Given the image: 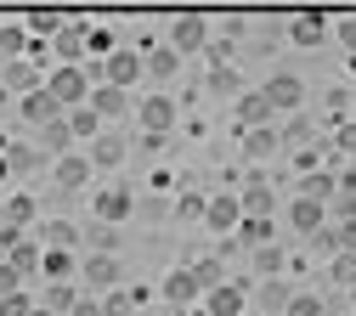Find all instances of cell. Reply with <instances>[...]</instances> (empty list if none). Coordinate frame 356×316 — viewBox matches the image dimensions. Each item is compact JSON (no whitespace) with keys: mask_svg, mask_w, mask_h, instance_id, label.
<instances>
[{"mask_svg":"<svg viewBox=\"0 0 356 316\" xmlns=\"http://www.w3.org/2000/svg\"><path fill=\"white\" fill-rule=\"evenodd\" d=\"M46 90H51L63 108H79L85 97H91V68H85V63H57L46 74Z\"/></svg>","mask_w":356,"mask_h":316,"instance_id":"1","label":"cell"},{"mask_svg":"<svg viewBox=\"0 0 356 316\" xmlns=\"http://www.w3.org/2000/svg\"><path fill=\"white\" fill-rule=\"evenodd\" d=\"M85 68H91V63H85ZM91 74H102L108 85H124V90H130V85L142 79V51H124V45H113V51H108Z\"/></svg>","mask_w":356,"mask_h":316,"instance_id":"2","label":"cell"},{"mask_svg":"<svg viewBox=\"0 0 356 316\" xmlns=\"http://www.w3.org/2000/svg\"><path fill=\"white\" fill-rule=\"evenodd\" d=\"M91 209H97L102 226H124L130 215H136V192H130V187H102V192L91 198Z\"/></svg>","mask_w":356,"mask_h":316,"instance_id":"3","label":"cell"},{"mask_svg":"<svg viewBox=\"0 0 356 316\" xmlns=\"http://www.w3.org/2000/svg\"><path fill=\"white\" fill-rule=\"evenodd\" d=\"M170 45H175L181 57L204 51V45H209V17H198V12H181V17L170 23Z\"/></svg>","mask_w":356,"mask_h":316,"instance_id":"4","label":"cell"},{"mask_svg":"<svg viewBox=\"0 0 356 316\" xmlns=\"http://www.w3.org/2000/svg\"><path fill=\"white\" fill-rule=\"evenodd\" d=\"M249 310V288L243 283H215L204 288V316H243Z\"/></svg>","mask_w":356,"mask_h":316,"instance_id":"5","label":"cell"},{"mask_svg":"<svg viewBox=\"0 0 356 316\" xmlns=\"http://www.w3.org/2000/svg\"><path fill=\"white\" fill-rule=\"evenodd\" d=\"M159 299H164V305H181V310H187V305H198V299H204V288H198V277H193V265H175L170 277L159 283Z\"/></svg>","mask_w":356,"mask_h":316,"instance_id":"6","label":"cell"},{"mask_svg":"<svg viewBox=\"0 0 356 316\" xmlns=\"http://www.w3.org/2000/svg\"><path fill=\"white\" fill-rule=\"evenodd\" d=\"M136 119H142L147 135H170L175 119H181V108H175V97H164V90H159V97H147V102L136 108Z\"/></svg>","mask_w":356,"mask_h":316,"instance_id":"7","label":"cell"},{"mask_svg":"<svg viewBox=\"0 0 356 316\" xmlns=\"http://www.w3.org/2000/svg\"><path fill=\"white\" fill-rule=\"evenodd\" d=\"M238 220H243L238 192H215V198H204V226H209V232H238Z\"/></svg>","mask_w":356,"mask_h":316,"instance_id":"8","label":"cell"},{"mask_svg":"<svg viewBox=\"0 0 356 316\" xmlns=\"http://www.w3.org/2000/svg\"><path fill=\"white\" fill-rule=\"evenodd\" d=\"M85 108H97V113H102V124H113V119H124V113H130V90H124V85H108V79H102V85H91V97H85Z\"/></svg>","mask_w":356,"mask_h":316,"instance_id":"9","label":"cell"},{"mask_svg":"<svg viewBox=\"0 0 356 316\" xmlns=\"http://www.w3.org/2000/svg\"><path fill=\"white\" fill-rule=\"evenodd\" d=\"M17 113H23L29 124H51V119L63 113V102H57L51 90H46V79H40L34 90H23V97H17Z\"/></svg>","mask_w":356,"mask_h":316,"instance_id":"10","label":"cell"},{"mask_svg":"<svg viewBox=\"0 0 356 316\" xmlns=\"http://www.w3.org/2000/svg\"><path fill=\"white\" fill-rule=\"evenodd\" d=\"M91 169H97V164H91V153H74V147H68V153L57 158V169H51V181H57L63 192H79L85 181H91Z\"/></svg>","mask_w":356,"mask_h":316,"instance_id":"11","label":"cell"},{"mask_svg":"<svg viewBox=\"0 0 356 316\" xmlns=\"http://www.w3.org/2000/svg\"><path fill=\"white\" fill-rule=\"evenodd\" d=\"M175 74H181V51H175V45H147V51H142V79L170 85Z\"/></svg>","mask_w":356,"mask_h":316,"instance_id":"12","label":"cell"},{"mask_svg":"<svg viewBox=\"0 0 356 316\" xmlns=\"http://www.w3.org/2000/svg\"><path fill=\"white\" fill-rule=\"evenodd\" d=\"M266 102H272L277 113H294V108L305 102V85H300L294 74H272V79H266Z\"/></svg>","mask_w":356,"mask_h":316,"instance_id":"13","label":"cell"},{"mask_svg":"<svg viewBox=\"0 0 356 316\" xmlns=\"http://www.w3.org/2000/svg\"><path fill=\"white\" fill-rule=\"evenodd\" d=\"M289 226H294L300 238L323 232V226H328V203H317V198H294V203H289Z\"/></svg>","mask_w":356,"mask_h":316,"instance_id":"14","label":"cell"},{"mask_svg":"<svg viewBox=\"0 0 356 316\" xmlns=\"http://www.w3.org/2000/svg\"><path fill=\"white\" fill-rule=\"evenodd\" d=\"M232 113H238V130H254V124H272L277 119V108L266 102V90H243Z\"/></svg>","mask_w":356,"mask_h":316,"instance_id":"15","label":"cell"},{"mask_svg":"<svg viewBox=\"0 0 356 316\" xmlns=\"http://www.w3.org/2000/svg\"><path fill=\"white\" fill-rule=\"evenodd\" d=\"M51 51H57V63H85V23H79V17H68V23L51 34Z\"/></svg>","mask_w":356,"mask_h":316,"instance_id":"16","label":"cell"},{"mask_svg":"<svg viewBox=\"0 0 356 316\" xmlns=\"http://www.w3.org/2000/svg\"><path fill=\"white\" fill-rule=\"evenodd\" d=\"M79 277L91 283V288H102V294H108V288H119V260H113V249H102V254H91V260L79 265Z\"/></svg>","mask_w":356,"mask_h":316,"instance_id":"17","label":"cell"},{"mask_svg":"<svg viewBox=\"0 0 356 316\" xmlns=\"http://www.w3.org/2000/svg\"><path fill=\"white\" fill-rule=\"evenodd\" d=\"M34 226V198L17 192V198H0V232H29Z\"/></svg>","mask_w":356,"mask_h":316,"instance_id":"18","label":"cell"},{"mask_svg":"<svg viewBox=\"0 0 356 316\" xmlns=\"http://www.w3.org/2000/svg\"><path fill=\"white\" fill-rule=\"evenodd\" d=\"M289 40L305 45V51H311V45H323V40H328V17H323V12H300V17L289 23Z\"/></svg>","mask_w":356,"mask_h":316,"instance_id":"19","label":"cell"},{"mask_svg":"<svg viewBox=\"0 0 356 316\" xmlns=\"http://www.w3.org/2000/svg\"><path fill=\"white\" fill-rule=\"evenodd\" d=\"M85 147H91V164H97V169H119V164H124V142H119L108 124H102V135H91Z\"/></svg>","mask_w":356,"mask_h":316,"instance_id":"20","label":"cell"},{"mask_svg":"<svg viewBox=\"0 0 356 316\" xmlns=\"http://www.w3.org/2000/svg\"><path fill=\"white\" fill-rule=\"evenodd\" d=\"M238 135H243V158H272L283 147V135L272 124H254V130H238Z\"/></svg>","mask_w":356,"mask_h":316,"instance_id":"21","label":"cell"},{"mask_svg":"<svg viewBox=\"0 0 356 316\" xmlns=\"http://www.w3.org/2000/svg\"><path fill=\"white\" fill-rule=\"evenodd\" d=\"M238 203H243V215H277V192H272V187H266V181H260V175H254V181H249V187L238 192Z\"/></svg>","mask_w":356,"mask_h":316,"instance_id":"22","label":"cell"},{"mask_svg":"<svg viewBox=\"0 0 356 316\" xmlns=\"http://www.w3.org/2000/svg\"><path fill=\"white\" fill-rule=\"evenodd\" d=\"M272 238H277L272 215H243V220H238V243H243V249H260V243H272Z\"/></svg>","mask_w":356,"mask_h":316,"instance_id":"23","label":"cell"},{"mask_svg":"<svg viewBox=\"0 0 356 316\" xmlns=\"http://www.w3.org/2000/svg\"><path fill=\"white\" fill-rule=\"evenodd\" d=\"M153 299V288H108V299H102V316H130L136 305H147Z\"/></svg>","mask_w":356,"mask_h":316,"instance_id":"24","label":"cell"},{"mask_svg":"<svg viewBox=\"0 0 356 316\" xmlns=\"http://www.w3.org/2000/svg\"><path fill=\"white\" fill-rule=\"evenodd\" d=\"M63 119H68V130H74V142H91V135H102V113L97 108H63Z\"/></svg>","mask_w":356,"mask_h":316,"instance_id":"25","label":"cell"},{"mask_svg":"<svg viewBox=\"0 0 356 316\" xmlns=\"http://www.w3.org/2000/svg\"><path fill=\"white\" fill-rule=\"evenodd\" d=\"M40 271H46L51 283H68L79 271V260H74V249H40Z\"/></svg>","mask_w":356,"mask_h":316,"instance_id":"26","label":"cell"},{"mask_svg":"<svg viewBox=\"0 0 356 316\" xmlns=\"http://www.w3.org/2000/svg\"><path fill=\"white\" fill-rule=\"evenodd\" d=\"M339 192V175L334 169H305V181H300V198H317V203H328Z\"/></svg>","mask_w":356,"mask_h":316,"instance_id":"27","label":"cell"},{"mask_svg":"<svg viewBox=\"0 0 356 316\" xmlns=\"http://www.w3.org/2000/svg\"><path fill=\"white\" fill-rule=\"evenodd\" d=\"M63 23H68V17H63V12H51V6H34V12H23V28H29L34 40H46V34H57Z\"/></svg>","mask_w":356,"mask_h":316,"instance_id":"28","label":"cell"},{"mask_svg":"<svg viewBox=\"0 0 356 316\" xmlns=\"http://www.w3.org/2000/svg\"><path fill=\"white\" fill-rule=\"evenodd\" d=\"M29 40H34V34H29L23 23H0V57H6V63H12V57H29Z\"/></svg>","mask_w":356,"mask_h":316,"instance_id":"29","label":"cell"},{"mask_svg":"<svg viewBox=\"0 0 356 316\" xmlns=\"http://www.w3.org/2000/svg\"><path fill=\"white\" fill-rule=\"evenodd\" d=\"M6 85L23 97V90H34V85H40V68H34L29 57H12V63H6Z\"/></svg>","mask_w":356,"mask_h":316,"instance_id":"30","label":"cell"},{"mask_svg":"<svg viewBox=\"0 0 356 316\" xmlns=\"http://www.w3.org/2000/svg\"><path fill=\"white\" fill-rule=\"evenodd\" d=\"M40 142H46L51 153H68V147H74V130H68V119L57 113L51 124H40Z\"/></svg>","mask_w":356,"mask_h":316,"instance_id":"31","label":"cell"},{"mask_svg":"<svg viewBox=\"0 0 356 316\" xmlns=\"http://www.w3.org/2000/svg\"><path fill=\"white\" fill-rule=\"evenodd\" d=\"M40 243H46V249H74L79 243V226L74 220H51L46 232H40Z\"/></svg>","mask_w":356,"mask_h":316,"instance_id":"32","label":"cell"},{"mask_svg":"<svg viewBox=\"0 0 356 316\" xmlns=\"http://www.w3.org/2000/svg\"><path fill=\"white\" fill-rule=\"evenodd\" d=\"M328 277H334L339 288H356V254H350V249H334V260H328Z\"/></svg>","mask_w":356,"mask_h":316,"instance_id":"33","label":"cell"},{"mask_svg":"<svg viewBox=\"0 0 356 316\" xmlns=\"http://www.w3.org/2000/svg\"><path fill=\"white\" fill-rule=\"evenodd\" d=\"M74 299H79V294H74V283H51L46 294H40V305L57 310V316H68V310H74Z\"/></svg>","mask_w":356,"mask_h":316,"instance_id":"34","label":"cell"},{"mask_svg":"<svg viewBox=\"0 0 356 316\" xmlns=\"http://www.w3.org/2000/svg\"><path fill=\"white\" fill-rule=\"evenodd\" d=\"M283 265H289V254H283L277 243H260V249H254V271H260V277H277Z\"/></svg>","mask_w":356,"mask_h":316,"instance_id":"35","label":"cell"},{"mask_svg":"<svg viewBox=\"0 0 356 316\" xmlns=\"http://www.w3.org/2000/svg\"><path fill=\"white\" fill-rule=\"evenodd\" d=\"M193 277H198V288H215V283H227V265H220V254H204V260H193Z\"/></svg>","mask_w":356,"mask_h":316,"instance_id":"36","label":"cell"},{"mask_svg":"<svg viewBox=\"0 0 356 316\" xmlns=\"http://www.w3.org/2000/svg\"><path fill=\"white\" fill-rule=\"evenodd\" d=\"M323 310H328L323 294H289V305H283V316H323Z\"/></svg>","mask_w":356,"mask_h":316,"instance_id":"37","label":"cell"},{"mask_svg":"<svg viewBox=\"0 0 356 316\" xmlns=\"http://www.w3.org/2000/svg\"><path fill=\"white\" fill-rule=\"evenodd\" d=\"M108 51H113V28L85 23V57H108Z\"/></svg>","mask_w":356,"mask_h":316,"instance_id":"38","label":"cell"},{"mask_svg":"<svg viewBox=\"0 0 356 316\" xmlns=\"http://www.w3.org/2000/svg\"><path fill=\"white\" fill-rule=\"evenodd\" d=\"M260 305H266V310H277V316H283V305H289V288H283L277 277H266V283H260Z\"/></svg>","mask_w":356,"mask_h":316,"instance_id":"39","label":"cell"},{"mask_svg":"<svg viewBox=\"0 0 356 316\" xmlns=\"http://www.w3.org/2000/svg\"><path fill=\"white\" fill-rule=\"evenodd\" d=\"M328 34H334V40L345 45V51L356 57V12H345V17H334V28H328Z\"/></svg>","mask_w":356,"mask_h":316,"instance_id":"40","label":"cell"},{"mask_svg":"<svg viewBox=\"0 0 356 316\" xmlns=\"http://www.w3.org/2000/svg\"><path fill=\"white\" fill-rule=\"evenodd\" d=\"M334 153H339V158H345V153L356 158V119H339V130H334Z\"/></svg>","mask_w":356,"mask_h":316,"instance_id":"41","label":"cell"},{"mask_svg":"<svg viewBox=\"0 0 356 316\" xmlns=\"http://www.w3.org/2000/svg\"><path fill=\"white\" fill-rule=\"evenodd\" d=\"M29 310H34V294H23V288L0 299V316H29Z\"/></svg>","mask_w":356,"mask_h":316,"instance_id":"42","label":"cell"},{"mask_svg":"<svg viewBox=\"0 0 356 316\" xmlns=\"http://www.w3.org/2000/svg\"><path fill=\"white\" fill-rule=\"evenodd\" d=\"M23 288V271L12 265V260H0V299H6V294H17Z\"/></svg>","mask_w":356,"mask_h":316,"instance_id":"43","label":"cell"},{"mask_svg":"<svg viewBox=\"0 0 356 316\" xmlns=\"http://www.w3.org/2000/svg\"><path fill=\"white\" fill-rule=\"evenodd\" d=\"M175 215H181V220H204V198L198 192H181V198H175Z\"/></svg>","mask_w":356,"mask_h":316,"instance_id":"44","label":"cell"},{"mask_svg":"<svg viewBox=\"0 0 356 316\" xmlns=\"http://www.w3.org/2000/svg\"><path fill=\"white\" fill-rule=\"evenodd\" d=\"M6 158H12V169H17V175H29V169H40V153H34V147H12Z\"/></svg>","mask_w":356,"mask_h":316,"instance_id":"45","label":"cell"},{"mask_svg":"<svg viewBox=\"0 0 356 316\" xmlns=\"http://www.w3.org/2000/svg\"><path fill=\"white\" fill-rule=\"evenodd\" d=\"M323 164H328V153H317V147H305V153L294 158V169H300V175H305V169H323Z\"/></svg>","mask_w":356,"mask_h":316,"instance_id":"46","label":"cell"},{"mask_svg":"<svg viewBox=\"0 0 356 316\" xmlns=\"http://www.w3.org/2000/svg\"><path fill=\"white\" fill-rule=\"evenodd\" d=\"M68 316H102V299H97V294H79Z\"/></svg>","mask_w":356,"mask_h":316,"instance_id":"47","label":"cell"},{"mask_svg":"<svg viewBox=\"0 0 356 316\" xmlns=\"http://www.w3.org/2000/svg\"><path fill=\"white\" fill-rule=\"evenodd\" d=\"M334 232H339V249H350V254H356V215H350V220H339Z\"/></svg>","mask_w":356,"mask_h":316,"instance_id":"48","label":"cell"},{"mask_svg":"<svg viewBox=\"0 0 356 316\" xmlns=\"http://www.w3.org/2000/svg\"><path fill=\"white\" fill-rule=\"evenodd\" d=\"M12 175H17V169H12V158H6V153H0V181H12Z\"/></svg>","mask_w":356,"mask_h":316,"instance_id":"49","label":"cell"},{"mask_svg":"<svg viewBox=\"0 0 356 316\" xmlns=\"http://www.w3.org/2000/svg\"><path fill=\"white\" fill-rule=\"evenodd\" d=\"M29 316H57V310H46V305H40V299H34V310H29Z\"/></svg>","mask_w":356,"mask_h":316,"instance_id":"50","label":"cell"},{"mask_svg":"<svg viewBox=\"0 0 356 316\" xmlns=\"http://www.w3.org/2000/svg\"><path fill=\"white\" fill-rule=\"evenodd\" d=\"M0 260H6V243H0Z\"/></svg>","mask_w":356,"mask_h":316,"instance_id":"51","label":"cell"},{"mask_svg":"<svg viewBox=\"0 0 356 316\" xmlns=\"http://www.w3.org/2000/svg\"><path fill=\"white\" fill-rule=\"evenodd\" d=\"M323 316H339V310H323Z\"/></svg>","mask_w":356,"mask_h":316,"instance_id":"52","label":"cell"},{"mask_svg":"<svg viewBox=\"0 0 356 316\" xmlns=\"http://www.w3.org/2000/svg\"><path fill=\"white\" fill-rule=\"evenodd\" d=\"M350 108H356V97H350Z\"/></svg>","mask_w":356,"mask_h":316,"instance_id":"53","label":"cell"}]
</instances>
